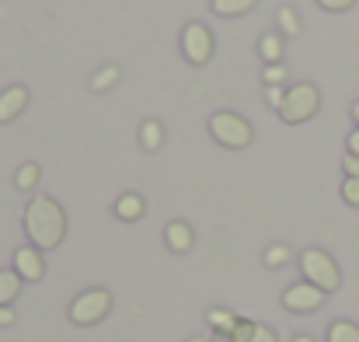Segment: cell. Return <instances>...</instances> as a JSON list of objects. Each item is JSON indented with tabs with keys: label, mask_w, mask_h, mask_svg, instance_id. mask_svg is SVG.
I'll use <instances>...</instances> for the list:
<instances>
[{
	"label": "cell",
	"mask_w": 359,
	"mask_h": 342,
	"mask_svg": "<svg viewBox=\"0 0 359 342\" xmlns=\"http://www.w3.org/2000/svg\"><path fill=\"white\" fill-rule=\"evenodd\" d=\"M189 342H206V339H189Z\"/></svg>",
	"instance_id": "obj_32"
},
{
	"label": "cell",
	"mask_w": 359,
	"mask_h": 342,
	"mask_svg": "<svg viewBox=\"0 0 359 342\" xmlns=\"http://www.w3.org/2000/svg\"><path fill=\"white\" fill-rule=\"evenodd\" d=\"M182 53L192 67H203L213 60V32L203 21H189L182 32Z\"/></svg>",
	"instance_id": "obj_6"
},
{
	"label": "cell",
	"mask_w": 359,
	"mask_h": 342,
	"mask_svg": "<svg viewBox=\"0 0 359 342\" xmlns=\"http://www.w3.org/2000/svg\"><path fill=\"white\" fill-rule=\"evenodd\" d=\"M290 262V248L286 244H272L269 251H265V265L269 269H279V265H286Z\"/></svg>",
	"instance_id": "obj_22"
},
{
	"label": "cell",
	"mask_w": 359,
	"mask_h": 342,
	"mask_svg": "<svg viewBox=\"0 0 359 342\" xmlns=\"http://www.w3.org/2000/svg\"><path fill=\"white\" fill-rule=\"evenodd\" d=\"M18 322V315H14V308H0V329H11Z\"/></svg>",
	"instance_id": "obj_28"
},
{
	"label": "cell",
	"mask_w": 359,
	"mask_h": 342,
	"mask_svg": "<svg viewBox=\"0 0 359 342\" xmlns=\"http://www.w3.org/2000/svg\"><path fill=\"white\" fill-rule=\"evenodd\" d=\"M25 234L32 241V248L39 251H53L63 244L67 237V213L56 199L49 196H35L28 206H25Z\"/></svg>",
	"instance_id": "obj_1"
},
{
	"label": "cell",
	"mask_w": 359,
	"mask_h": 342,
	"mask_svg": "<svg viewBox=\"0 0 359 342\" xmlns=\"http://www.w3.org/2000/svg\"><path fill=\"white\" fill-rule=\"evenodd\" d=\"M325 297H328L325 290H318V287H311L304 279V283H293V287L283 290V308L293 311V315H311V311H318L325 304Z\"/></svg>",
	"instance_id": "obj_7"
},
{
	"label": "cell",
	"mask_w": 359,
	"mask_h": 342,
	"mask_svg": "<svg viewBox=\"0 0 359 342\" xmlns=\"http://www.w3.org/2000/svg\"><path fill=\"white\" fill-rule=\"evenodd\" d=\"M356 0H318V7H325V11H332V14H339V11H349Z\"/></svg>",
	"instance_id": "obj_25"
},
{
	"label": "cell",
	"mask_w": 359,
	"mask_h": 342,
	"mask_svg": "<svg viewBox=\"0 0 359 342\" xmlns=\"http://www.w3.org/2000/svg\"><path fill=\"white\" fill-rule=\"evenodd\" d=\"M346 147H349V154H353V157H359V126H356V129H353V133H349V140H346Z\"/></svg>",
	"instance_id": "obj_29"
},
{
	"label": "cell",
	"mask_w": 359,
	"mask_h": 342,
	"mask_svg": "<svg viewBox=\"0 0 359 342\" xmlns=\"http://www.w3.org/2000/svg\"><path fill=\"white\" fill-rule=\"evenodd\" d=\"M14 272H18L25 283H39V279L46 276V262H42L39 248H32V244H21V248L14 251Z\"/></svg>",
	"instance_id": "obj_8"
},
{
	"label": "cell",
	"mask_w": 359,
	"mask_h": 342,
	"mask_svg": "<svg viewBox=\"0 0 359 342\" xmlns=\"http://www.w3.org/2000/svg\"><path fill=\"white\" fill-rule=\"evenodd\" d=\"M286 67L283 63H269L265 67V74H262V81H265V88H283V81H286Z\"/></svg>",
	"instance_id": "obj_21"
},
{
	"label": "cell",
	"mask_w": 359,
	"mask_h": 342,
	"mask_svg": "<svg viewBox=\"0 0 359 342\" xmlns=\"http://www.w3.org/2000/svg\"><path fill=\"white\" fill-rule=\"evenodd\" d=\"M140 143H143V150H161L164 147V126L157 122V119H147L143 122V129H140Z\"/></svg>",
	"instance_id": "obj_14"
},
{
	"label": "cell",
	"mask_w": 359,
	"mask_h": 342,
	"mask_svg": "<svg viewBox=\"0 0 359 342\" xmlns=\"http://www.w3.org/2000/svg\"><path fill=\"white\" fill-rule=\"evenodd\" d=\"M206 322L213 325V332H234V325H238L241 318L231 315V311H224V308H213V311L206 315Z\"/></svg>",
	"instance_id": "obj_20"
},
{
	"label": "cell",
	"mask_w": 359,
	"mask_h": 342,
	"mask_svg": "<svg viewBox=\"0 0 359 342\" xmlns=\"http://www.w3.org/2000/svg\"><path fill=\"white\" fill-rule=\"evenodd\" d=\"M283 98H286V91H283V88H269V91H265V102H269V109H276V112H279Z\"/></svg>",
	"instance_id": "obj_26"
},
{
	"label": "cell",
	"mask_w": 359,
	"mask_h": 342,
	"mask_svg": "<svg viewBox=\"0 0 359 342\" xmlns=\"http://www.w3.org/2000/svg\"><path fill=\"white\" fill-rule=\"evenodd\" d=\"M39 178H42V168H39L35 161H28V164H21V168H18V175H14V185H18L21 192H32V189L39 185Z\"/></svg>",
	"instance_id": "obj_16"
},
{
	"label": "cell",
	"mask_w": 359,
	"mask_h": 342,
	"mask_svg": "<svg viewBox=\"0 0 359 342\" xmlns=\"http://www.w3.org/2000/svg\"><path fill=\"white\" fill-rule=\"evenodd\" d=\"M300 269H304V279H307L311 287L325 290V294H335V290L342 287V269H339V262H335L328 251H321V248H307V251L300 255Z\"/></svg>",
	"instance_id": "obj_2"
},
{
	"label": "cell",
	"mask_w": 359,
	"mask_h": 342,
	"mask_svg": "<svg viewBox=\"0 0 359 342\" xmlns=\"http://www.w3.org/2000/svg\"><path fill=\"white\" fill-rule=\"evenodd\" d=\"M21 283H25V279H21L14 269H0V308H11V304L18 301Z\"/></svg>",
	"instance_id": "obj_11"
},
{
	"label": "cell",
	"mask_w": 359,
	"mask_h": 342,
	"mask_svg": "<svg viewBox=\"0 0 359 342\" xmlns=\"http://www.w3.org/2000/svg\"><path fill=\"white\" fill-rule=\"evenodd\" d=\"M28 88L25 84H11V88H4L0 91V122H11V119H18V115L28 109Z\"/></svg>",
	"instance_id": "obj_9"
},
{
	"label": "cell",
	"mask_w": 359,
	"mask_h": 342,
	"mask_svg": "<svg viewBox=\"0 0 359 342\" xmlns=\"http://www.w3.org/2000/svg\"><path fill=\"white\" fill-rule=\"evenodd\" d=\"M143 210H147V203H143V196H136V192H126V196L116 199V217H119V221H140Z\"/></svg>",
	"instance_id": "obj_12"
},
{
	"label": "cell",
	"mask_w": 359,
	"mask_h": 342,
	"mask_svg": "<svg viewBox=\"0 0 359 342\" xmlns=\"http://www.w3.org/2000/svg\"><path fill=\"white\" fill-rule=\"evenodd\" d=\"M119 81H122V70L116 67V63H109V67H102V70H98V74L91 77V91H98V95H102V91L116 88Z\"/></svg>",
	"instance_id": "obj_15"
},
{
	"label": "cell",
	"mask_w": 359,
	"mask_h": 342,
	"mask_svg": "<svg viewBox=\"0 0 359 342\" xmlns=\"http://www.w3.org/2000/svg\"><path fill=\"white\" fill-rule=\"evenodd\" d=\"M248 342H279V336H276L269 325H255V332H251V339Z\"/></svg>",
	"instance_id": "obj_24"
},
{
	"label": "cell",
	"mask_w": 359,
	"mask_h": 342,
	"mask_svg": "<svg viewBox=\"0 0 359 342\" xmlns=\"http://www.w3.org/2000/svg\"><path fill=\"white\" fill-rule=\"evenodd\" d=\"M342 171H346V178H359V157L346 154V157H342Z\"/></svg>",
	"instance_id": "obj_27"
},
{
	"label": "cell",
	"mask_w": 359,
	"mask_h": 342,
	"mask_svg": "<svg viewBox=\"0 0 359 342\" xmlns=\"http://www.w3.org/2000/svg\"><path fill=\"white\" fill-rule=\"evenodd\" d=\"M342 199L349 206H359V178H346L342 182Z\"/></svg>",
	"instance_id": "obj_23"
},
{
	"label": "cell",
	"mask_w": 359,
	"mask_h": 342,
	"mask_svg": "<svg viewBox=\"0 0 359 342\" xmlns=\"http://www.w3.org/2000/svg\"><path fill=\"white\" fill-rule=\"evenodd\" d=\"M283 35L279 32H265L262 39H258V53H262V60L265 63H283Z\"/></svg>",
	"instance_id": "obj_13"
},
{
	"label": "cell",
	"mask_w": 359,
	"mask_h": 342,
	"mask_svg": "<svg viewBox=\"0 0 359 342\" xmlns=\"http://www.w3.org/2000/svg\"><path fill=\"white\" fill-rule=\"evenodd\" d=\"M255 7V0H213V11L220 14V18H241V14H248Z\"/></svg>",
	"instance_id": "obj_18"
},
{
	"label": "cell",
	"mask_w": 359,
	"mask_h": 342,
	"mask_svg": "<svg viewBox=\"0 0 359 342\" xmlns=\"http://www.w3.org/2000/svg\"><path fill=\"white\" fill-rule=\"evenodd\" d=\"M276 21H279V35H283V39L300 35V18H297L293 7H279V11H276Z\"/></svg>",
	"instance_id": "obj_17"
},
{
	"label": "cell",
	"mask_w": 359,
	"mask_h": 342,
	"mask_svg": "<svg viewBox=\"0 0 359 342\" xmlns=\"http://www.w3.org/2000/svg\"><path fill=\"white\" fill-rule=\"evenodd\" d=\"M321 109V91L314 84H293L286 88V98L279 105V119L290 122V126H300L307 119H314Z\"/></svg>",
	"instance_id": "obj_3"
},
{
	"label": "cell",
	"mask_w": 359,
	"mask_h": 342,
	"mask_svg": "<svg viewBox=\"0 0 359 342\" xmlns=\"http://www.w3.org/2000/svg\"><path fill=\"white\" fill-rule=\"evenodd\" d=\"M353 119H356V126H359V102L353 105Z\"/></svg>",
	"instance_id": "obj_31"
},
{
	"label": "cell",
	"mask_w": 359,
	"mask_h": 342,
	"mask_svg": "<svg viewBox=\"0 0 359 342\" xmlns=\"http://www.w3.org/2000/svg\"><path fill=\"white\" fill-rule=\"evenodd\" d=\"M328 342H359V325L356 322H335L332 329H328Z\"/></svg>",
	"instance_id": "obj_19"
},
{
	"label": "cell",
	"mask_w": 359,
	"mask_h": 342,
	"mask_svg": "<svg viewBox=\"0 0 359 342\" xmlns=\"http://www.w3.org/2000/svg\"><path fill=\"white\" fill-rule=\"evenodd\" d=\"M210 133H213V140H217L220 147H231V150H244V147L251 143V136H255L251 122L238 112L210 115Z\"/></svg>",
	"instance_id": "obj_4"
},
{
	"label": "cell",
	"mask_w": 359,
	"mask_h": 342,
	"mask_svg": "<svg viewBox=\"0 0 359 342\" xmlns=\"http://www.w3.org/2000/svg\"><path fill=\"white\" fill-rule=\"evenodd\" d=\"M164 241H168V248L171 251H178V255H185L189 248H192V228L185 224V221H171L168 228H164Z\"/></svg>",
	"instance_id": "obj_10"
},
{
	"label": "cell",
	"mask_w": 359,
	"mask_h": 342,
	"mask_svg": "<svg viewBox=\"0 0 359 342\" xmlns=\"http://www.w3.org/2000/svg\"><path fill=\"white\" fill-rule=\"evenodd\" d=\"M286 342H314L311 336H293V339H286Z\"/></svg>",
	"instance_id": "obj_30"
},
{
	"label": "cell",
	"mask_w": 359,
	"mask_h": 342,
	"mask_svg": "<svg viewBox=\"0 0 359 342\" xmlns=\"http://www.w3.org/2000/svg\"><path fill=\"white\" fill-rule=\"evenodd\" d=\"M112 311V294L109 290H84L70 304V322L74 325H98Z\"/></svg>",
	"instance_id": "obj_5"
}]
</instances>
